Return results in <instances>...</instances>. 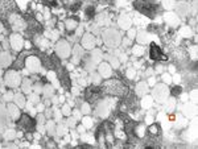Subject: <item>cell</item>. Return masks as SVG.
Returning <instances> with one entry per match:
<instances>
[{"instance_id":"1","label":"cell","mask_w":198,"mask_h":149,"mask_svg":"<svg viewBox=\"0 0 198 149\" xmlns=\"http://www.w3.org/2000/svg\"><path fill=\"white\" fill-rule=\"evenodd\" d=\"M157 3H159V0H136L135 5L141 13L152 17L156 13V4Z\"/></svg>"},{"instance_id":"2","label":"cell","mask_w":198,"mask_h":149,"mask_svg":"<svg viewBox=\"0 0 198 149\" xmlns=\"http://www.w3.org/2000/svg\"><path fill=\"white\" fill-rule=\"evenodd\" d=\"M103 90L106 91L107 94L118 95V96H122V95H124L127 93L125 86L120 81H116V79H112V81L106 82V83H104V86H103Z\"/></svg>"},{"instance_id":"3","label":"cell","mask_w":198,"mask_h":149,"mask_svg":"<svg viewBox=\"0 0 198 149\" xmlns=\"http://www.w3.org/2000/svg\"><path fill=\"white\" fill-rule=\"evenodd\" d=\"M102 98V88L99 86H90L86 90V99L90 103H95Z\"/></svg>"},{"instance_id":"4","label":"cell","mask_w":198,"mask_h":149,"mask_svg":"<svg viewBox=\"0 0 198 149\" xmlns=\"http://www.w3.org/2000/svg\"><path fill=\"white\" fill-rule=\"evenodd\" d=\"M0 11H2V15L7 17L15 11V3L12 0H0Z\"/></svg>"},{"instance_id":"5","label":"cell","mask_w":198,"mask_h":149,"mask_svg":"<svg viewBox=\"0 0 198 149\" xmlns=\"http://www.w3.org/2000/svg\"><path fill=\"white\" fill-rule=\"evenodd\" d=\"M19 127L22 128L24 131H27V132H30L34 128V120L32 118H29L28 115H22L21 120L19 121Z\"/></svg>"},{"instance_id":"6","label":"cell","mask_w":198,"mask_h":149,"mask_svg":"<svg viewBox=\"0 0 198 149\" xmlns=\"http://www.w3.org/2000/svg\"><path fill=\"white\" fill-rule=\"evenodd\" d=\"M153 95L159 102H165L167 98H168V88L162 85H159L153 91Z\"/></svg>"},{"instance_id":"7","label":"cell","mask_w":198,"mask_h":149,"mask_svg":"<svg viewBox=\"0 0 198 149\" xmlns=\"http://www.w3.org/2000/svg\"><path fill=\"white\" fill-rule=\"evenodd\" d=\"M5 81H7L8 86H11V87H17L19 83H20V75L17 73H15V71H9V73H7Z\"/></svg>"},{"instance_id":"8","label":"cell","mask_w":198,"mask_h":149,"mask_svg":"<svg viewBox=\"0 0 198 149\" xmlns=\"http://www.w3.org/2000/svg\"><path fill=\"white\" fill-rule=\"evenodd\" d=\"M9 24H12V28L15 30H20V29H24L25 28V22L22 21L17 15H13L9 17Z\"/></svg>"},{"instance_id":"9","label":"cell","mask_w":198,"mask_h":149,"mask_svg":"<svg viewBox=\"0 0 198 149\" xmlns=\"http://www.w3.org/2000/svg\"><path fill=\"white\" fill-rule=\"evenodd\" d=\"M151 58L152 60H167V57L162 54L161 49L156 44H152L151 45Z\"/></svg>"},{"instance_id":"10","label":"cell","mask_w":198,"mask_h":149,"mask_svg":"<svg viewBox=\"0 0 198 149\" xmlns=\"http://www.w3.org/2000/svg\"><path fill=\"white\" fill-rule=\"evenodd\" d=\"M136 91H137V96H143L147 94V91H148V85L147 83H139L137 87H136Z\"/></svg>"},{"instance_id":"11","label":"cell","mask_w":198,"mask_h":149,"mask_svg":"<svg viewBox=\"0 0 198 149\" xmlns=\"http://www.w3.org/2000/svg\"><path fill=\"white\" fill-rule=\"evenodd\" d=\"M28 67L32 71H37L40 69V63H38V61L36 58H29L28 60Z\"/></svg>"},{"instance_id":"12","label":"cell","mask_w":198,"mask_h":149,"mask_svg":"<svg viewBox=\"0 0 198 149\" xmlns=\"http://www.w3.org/2000/svg\"><path fill=\"white\" fill-rule=\"evenodd\" d=\"M165 20L169 22L170 25H173V27H176V25L178 24V19H177V16H176V15H173V13H167V15H165Z\"/></svg>"},{"instance_id":"13","label":"cell","mask_w":198,"mask_h":149,"mask_svg":"<svg viewBox=\"0 0 198 149\" xmlns=\"http://www.w3.org/2000/svg\"><path fill=\"white\" fill-rule=\"evenodd\" d=\"M100 74L103 75V77H110L111 75V69H110V66L107 65V63H103V65H100Z\"/></svg>"},{"instance_id":"14","label":"cell","mask_w":198,"mask_h":149,"mask_svg":"<svg viewBox=\"0 0 198 149\" xmlns=\"http://www.w3.org/2000/svg\"><path fill=\"white\" fill-rule=\"evenodd\" d=\"M120 27L122 28H124V29H127V28H130V25H131V20H130V17L128 16H123V17H120Z\"/></svg>"},{"instance_id":"15","label":"cell","mask_w":198,"mask_h":149,"mask_svg":"<svg viewBox=\"0 0 198 149\" xmlns=\"http://www.w3.org/2000/svg\"><path fill=\"white\" fill-rule=\"evenodd\" d=\"M8 110H9V113H11V116H12V119L13 120H16L20 115H19V110L13 106V104H9L8 106Z\"/></svg>"},{"instance_id":"16","label":"cell","mask_w":198,"mask_h":149,"mask_svg":"<svg viewBox=\"0 0 198 149\" xmlns=\"http://www.w3.org/2000/svg\"><path fill=\"white\" fill-rule=\"evenodd\" d=\"M12 41H15V42H12V45H13L15 49H19L21 45H22V40L19 36H16V34H15V36H12Z\"/></svg>"},{"instance_id":"17","label":"cell","mask_w":198,"mask_h":149,"mask_svg":"<svg viewBox=\"0 0 198 149\" xmlns=\"http://www.w3.org/2000/svg\"><path fill=\"white\" fill-rule=\"evenodd\" d=\"M137 41L141 42V44H145L148 41V34L145 32H140V33L137 34Z\"/></svg>"},{"instance_id":"18","label":"cell","mask_w":198,"mask_h":149,"mask_svg":"<svg viewBox=\"0 0 198 149\" xmlns=\"http://www.w3.org/2000/svg\"><path fill=\"white\" fill-rule=\"evenodd\" d=\"M141 106L144 108H151V106H152V98L151 96H145L141 102Z\"/></svg>"},{"instance_id":"19","label":"cell","mask_w":198,"mask_h":149,"mask_svg":"<svg viewBox=\"0 0 198 149\" xmlns=\"http://www.w3.org/2000/svg\"><path fill=\"white\" fill-rule=\"evenodd\" d=\"M83 41H86V44H83L86 48H91L92 45H94V42H92V41H94V38H92L91 36H89V34H86V36L83 37Z\"/></svg>"},{"instance_id":"20","label":"cell","mask_w":198,"mask_h":149,"mask_svg":"<svg viewBox=\"0 0 198 149\" xmlns=\"http://www.w3.org/2000/svg\"><path fill=\"white\" fill-rule=\"evenodd\" d=\"M188 11H189V7L186 5V4H180L178 5V12L182 15V16H185V15H188Z\"/></svg>"},{"instance_id":"21","label":"cell","mask_w":198,"mask_h":149,"mask_svg":"<svg viewBox=\"0 0 198 149\" xmlns=\"http://www.w3.org/2000/svg\"><path fill=\"white\" fill-rule=\"evenodd\" d=\"M15 100H16V103H17L19 107H24V106H25V100H24V98H22L20 94L15 96Z\"/></svg>"},{"instance_id":"22","label":"cell","mask_w":198,"mask_h":149,"mask_svg":"<svg viewBox=\"0 0 198 149\" xmlns=\"http://www.w3.org/2000/svg\"><path fill=\"white\" fill-rule=\"evenodd\" d=\"M180 34H181V36H184V37H189L190 34H192V30H190L189 27H184V28L181 29Z\"/></svg>"},{"instance_id":"23","label":"cell","mask_w":198,"mask_h":149,"mask_svg":"<svg viewBox=\"0 0 198 149\" xmlns=\"http://www.w3.org/2000/svg\"><path fill=\"white\" fill-rule=\"evenodd\" d=\"M136 21V24H139V25H147V19L145 17H143V16H136V19H135Z\"/></svg>"},{"instance_id":"24","label":"cell","mask_w":198,"mask_h":149,"mask_svg":"<svg viewBox=\"0 0 198 149\" xmlns=\"http://www.w3.org/2000/svg\"><path fill=\"white\" fill-rule=\"evenodd\" d=\"M162 3H164V7L167 9H170L174 7V0H162Z\"/></svg>"},{"instance_id":"25","label":"cell","mask_w":198,"mask_h":149,"mask_svg":"<svg viewBox=\"0 0 198 149\" xmlns=\"http://www.w3.org/2000/svg\"><path fill=\"white\" fill-rule=\"evenodd\" d=\"M15 136H16L15 131H8V132H7V133L4 135L5 140H12V139H15Z\"/></svg>"},{"instance_id":"26","label":"cell","mask_w":198,"mask_h":149,"mask_svg":"<svg viewBox=\"0 0 198 149\" xmlns=\"http://www.w3.org/2000/svg\"><path fill=\"white\" fill-rule=\"evenodd\" d=\"M132 52H133V54H135V55H141V54H143V52H144V49H143L141 46H135Z\"/></svg>"},{"instance_id":"27","label":"cell","mask_w":198,"mask_h":149,"mask_svg":"<svg viewBox=\"0 0 198 149\" xmlns=\"http://www.w3.org/2000/svg\"><path fill=\"white\" fill-rule=\"evenodd\" d=\"M0 61H2V65H3V66H7V65L9 63V60H8V57H7L5 54L0 55Z\"/></svg>"},{"instance_id":"28","label":"cell","mask_w":198,"mask_h":149,"mask_svg":"<svg viewBox=\"0 0 198 149\" xmlns=\"http://www.w3.org/2000/svg\"><path fill=\"white\" fill-rule=\"evenodd\" d=\"M173 108H174V100H173V99H170V100L168 102V104H167V110H168L169 112H172V111H173Z\"/></svg>"},{"instance_id":"29","label":"cell","mask_w":198,"mask_h":149,"mask_svg":"<svg viewBox=\"0 0 198 149\" xmlns=\"http://www.w3.org/2000/svg\"><path fill=\"white\" fill-rule=\"evenodd\" d=\"M162 79H164V82H165L167 85H169V83L172 82V78H170L169 74H164V75H162Z\"/></svg>"},{"instance_id":"30","label":"cell","mask_w":198,"mask_h":149,"mask_svg":"<svg viewBox=\"0 0 198 149\" xmlns=\"http://www.w3.org/2000/svg\"><path fill=\"white\" fill-rule=\"evenodd\" d=\"M83 124H85V127H86V128H90V127H91V124H92V121H91V119H87V118H86V119L83 120Z\"/></svg>"},{"instance_id":"31","label":"cell","mask_w":198,"mask_h":149,"mask_svg":"<svg viewBox=\"0 0 198 149\" xmlns=\"http://www.w3.org/2000/svg\"><path fill=\"white\" fill-rule=\"evenodd\" d=\"M48 127H49V133L52 135V133L54 132V123H53V121H49V123H48Z\"/></svg>"},{"instance_id":"32","label":"cell","mask_w":198,"mask_h":149,"mask_svg":"<svg viewBox=\"0 0 198 149\" xmlns=\"http://www.w3.org/2000/svg\"><path fill=\"white\" fill-rule=\"evenodd\" d=\"M145 120H147V123H152V121H153L152 112H149V113H148V115H147V118H145Z\"/></svg>"},{"instance_id":"33","label":"cell","mask_w":198,"mask_h":149,"mask_svg":"<svg viewBox=\"0 0 198 149\" xmlns=\"http://www.w3.org/2000/svg\"><path fill=\"white\" fill-rule=\"evenodd\" d=\"M139 136L140 137H143V135H144V125H140V127H139Z\"/></svg>"},{"instance_id":"34","label":"cell","mask_w":198,"mask_h":149,"mask_svg":"<svg viewBox=\"0 0 198 149\" xmlns=\"http://www.w3.org/2000/svg\"><path fill=\"white\" fill-rule=\"evenodd\" d=\"M24 91H25V93H29V81L24 82Z\"/></svg>"},{"instance_id":"35","label":"cell","mask_w":198,"mask_h":149,"mask_svg":"<svg viewBox=\"0 0 198 149\" xmlns=\"http://www.w3.org/2000/svg\"><path fill=\"white\" fill-rule=\"evenodd\" d=\"M133 74H135V71L132 70V69H131V70H128V71H127V77L130 78V79H132V78H133Z\"/></svg>"},{"instance_id":"36","label":"cell","mask_w":198,"mask_h":149,"mask_svg":"<svg viewBox=\"0 0 198 149\" xmlns=\"http://www.w3.org/2000/svg\"><path fill=\"white\" fill-rule=\"evenodd\" d=\"M110 60H111L114 67H118V66H119V61H118V60H115V58H110Z\"/></svg>"},{"instance_id":"37","label":"cell","mask_w":198,"mask_h":149,"mask_svg":"<svg viewBox=\"0 0 198 149\" xmlns=\"http://www.w3.org/2000/svg\"><path fill=\"white\" fill-rule=\"evenodd\" d=\"M94 15V8H89L87 9V17H92Z\"/></svg>"},{"instance_id":"38","label":"cell","mask_w":198,"mask_h":149,"mask_svg":"<svg viewBox=\"0 0 198 149\" xmlns=\"http://www.w3.org/2000/svg\"><path fill=\"white\" fill-rule=\"evenodd\" d=\"M180 91H181V88H180L178 86H177V87H174V88L172 90V95H176L177 93H180Z\"/></svg>"},{"instance_id":"39","label":"cell","mask_w":198,"mask_h":149,"mask_svg":"<svg viewBox=\"0 0 198 149\" xmlns=\"http://www.w3.org/2000/svg\"><path fill=\"white\" fill-rule=\"evenodd\" d=\"M128 37H130V38H133L135 37V30L133 29H131L130 32H128Z\"/></svg>"},{"instance_id":"40","label":"cell","mask_w":198,"mask_h":149,"mask_svg":"<svg viewBox=\"0 0 198 149\" xmlns=\"http://www.w3.org/2000/svg\"><path fill=\"white\" fill-rule=\"evenodd\" d=\"M12 96H13V94H12V93H7V94H5V99H7V100L12 99Z\"/></svg>"},{"instance_id":"41","label":"cell","mask_w":198,"mask_h":149,"mask_svg":"<svg viewBox=\"0 0 198 149\" xmlns=\"http://www.w3.org/2000/svg\"><path fill=\"white\" fill-rule=\"evenodd\" d=\"M30 102H38V96L37 95H30Z\"/></svg>"},{"instance_id":"42","label":"cell","mask_w":198,"mask_h":149,"mask_svg":"<svg viewBox=\"0 0 198 149\" xmlns=\"http://www.w3.org/2000/svg\"><path fill=\"white\" fill-rule=\"evenodd\" d=\"M64 112L66 113V115H69V113H70V110H69V108L65 106V107H64Z\"/></svg>"},{"instance_id":"43","label":"cell","mask_w":198,"mask_h":149,"mask_svg":"<svg viewBox=\"0 0 198 149\" xmlns=\"http://www.w3.org/2000/svg\"><path fill=\"white\" fill-rule=\"evenodd\" d=\"M174 82H176V83H178V82H180V77H178V75L174 77Z\"/></svg>"},{"instance_id":"44","label":"cell","mask_w":198,"mask_h":149,"mask_svg":"<svg viewBox=\"0 0 198 149\" xmlns=\"http://www.w3.org/2000/svg\"><path fill=\"white\" fill-rule=\"evenodd\" d=\"M69 124H70V125H75V120L70 119V120H69Z\"/></svg>"},{"instance_id":"45","label":"cell","mask_w":198,"mask_h":149,"mask_svg":"<svg viewBox=\"0 0 198 149\" xmlns=\"http://www.w3.org/2000/svg\"><path fill=\"white\" fill-rule=\"evenodd\" d=\"M128 45H130V40H124V46H128Z\"/></svg>"},{"instance_id":"46","label":"cell","mask_w":198,"mask_h":149,"mask_svg":"<svg viewBox=\"0 0 198 149\" xmlns=\"http://www.w3.org/2000/svg\"><path fill=\"white\" fill-rule=\"evenodd\" d=\"M153 83H155V78H151V79H149V85L152 86Z\"/></svg>"},{"instance_id":"47","label":"cell","mask_w":198,"mask_h":149,"mask_svg":"<svg viewBox=\"0 0 198 149\" xmlns=\"http://www.w3.org/2000/svg\"><path fill=\"white\" fill-rule=\"evenodd\" d=\"M37 110H38V111H42V110H44V106H42V104H38V108H37Z\"/></svg>"},{"instance_id":"48","label":"cell","mask_w":198,"mask_h":149,"mask_svg":"<svg viewBox=\"0 0 198 149\" xmlns=\"http://www.w3.org/2000/svg\"><path fill=\"white\" fill-rule=\"evenodd\" d=\"M82 110H83V112H89V107H85V106H83Z\"/></svg>"},{"instance_id":"49","label":"cell","mask_w":198,"mask_h":149,"mask_svg":"<svg viewBox=\"0 0 198 149\" xmlns=\"http://www.w3.org/2000/svg\"><path fill=\"white\" fill-rule=\"evenodd\" d=\"M83 129H85L83 127H79V128H78V131H79V132H83Z\"/></svg>"},{"instance_id":"50","label":"cell","mask_w":198,"mask_h":149,"mask_svg":"<svg viewBox=\"0 0 198 149\" xmlns=\"http://www.w3.org/2000/svg\"><path fill=\"white\" fill-rule=\"evenodd\" d=\"M0 32H3V25H2V22H0Z\"/></svg>"}]
</instances>
